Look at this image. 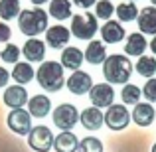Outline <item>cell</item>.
Listing matches in <instances>:
<instances>
[{
    "mask_svg": "<svg viewBox=\"0 0 156 152\" xmlns=\"http://www.w3.org/2000/svg\"><path fill=\"white\" fill-rule=\"evenodd\" d=\"M130 73H133V63L122 53H111L103 61V75L109 85H126Z\"/></svg>",
    "mask_w": 156,
    "mask_h": 152,
    "instance_id": "6da1fadb",
    "label": "cell"
},
{
    "mask_svg": "<svg viewBox=\"0 0 156 152\" xmlns=\"http://www.w3.org/2000/svg\"><path fill=\"white\" fill-rule=\"evenodd\" d=\"M18 26L22 30V34H26L28 38L46 32L48 28V14L42 8H28V10H20L18 14Z\"/></svg>",
    "mask_w": 156,
    "mask_h": 152,
    "instance_id": "7a4b0ae2",
    "label": "cell"
},
{
    "mask_svg": "<svg viewBox=\"0 0 156 152\" xmlns=\"http://www.w3.org/2000/svg\"><path fill=\"white\" fill-rule=\"evenodd\" d=\"M36 79H38V83H40L42 89L55 93V91H59L65 83L63 67H61V63H57V61H46V63H42L38 67Z\"/></svg>",
    "mask_w": 156,
    "mask_h": 152,
    "instance_id": "3957f363",
    "label": "cell"
},
{
    "mask_svg": "<svg viewBox=\"0 0 156 152\" xmlns=\"http://www.w3.org/2000/svg\"><path fill=\"white\" fill-rule=\"evenodd\" d=\"M97 30H99L97 18L89 12H81L71 18V34L77 40H91Z\"/></svg>",
    "mask_w": 156,
    "mask_h": 152,
    "instance_id": "277c9868",
    "label": "cell"
},
{
    "mask_svg": "<svg viewBox=\"0 0 156 152\" xmlns=\"http://www.w3.org/2000/svg\"><path fill=\"white\" fill-rule=\"evenodd\" d=\"M77 109L71 103H61L55 111H53V125L61 129V133H69L73 126L77 125Z\"/></svg>",
    "mask_w": 156,
    "mask_h": 152,
    "instance_id": "5b68a950",
    "label": "cell"
},
{
    "mask_svg": "<svg viewBox=\"0 0 156 152\" xmlns=\"http://www.w3.org/2000/svg\"><path fill=\"white\" fill-rule=\"evenodd\" d=\"M130 121V113L126 111L125 105H111L107 109V113L103 115V125H107L111 130H122L129 126Z\"/></svg>",
    "mask_w": 156,
    "mask_h": 152,
    "instance_id": "8992f818",
    "label": "cell"
},
{
    "mask_svg": "<svg viewBox=\"0 0 156 152\" xmlns=\"http://www.w3.org/2000/svg\"><path fill=\"white\" fill-rule=\"evenodd\" d=\"M28 144L32 150L36 152H50V148L53 146V134L48 126L40 125L28 133Z\"/></svg>",
    "mask_w": 156,
    "mask_h": 152,
    "instance_id": "52a82bcc",
    "label": "cell"
},
{
    "mask_svg": "<svg viewBox=\"0 0 156 152\" xmlns=\"http://www.w3.org/2000/svg\"><path fill=\"white\" fill-rule=\"evenodd\" d=\"M6 122H8V129L16 134H28L32 130V117L24 109H12Z\"/></svg>",
    "mask_w": 156,
    "mask_h": 152,
    "instance_id": "ba28073f",
    "label": "cell"
},
{
    "mask_svg": "<svg viewBox=\"0 0 156 152\" xmlns=\"http://www.w3.org/2000/svg\"><path fill=\"white\" fill-rule=\"evenodd\" d=\"M89 99H91L93 107L101 109V107H111L115 101V91L109 83H97L89 89Z\"/></svg>",
    "mask_w": 156,
    "mask_h": 152,
    "instance_id": "9c48e42d",
    "label": "cell"
},
{
    "mask_svg": "<svg viewBox=\"0 0 156 152\" xmlns=\"http://www.w3.org/2000/svg\"><path fill=\"white\" fill-rule=\"evenodd\" d=\"M93 87L91 83V75L87 71H73V75L67 79V89L73 93V95H83V93H89V89Z\"/></svg>",
    "mask_w": 156,
    "mask_h": 152,
    "instance_id": "30bf717a",
    "label": "cell"
},
{
    "mask_svg": "<svg viewBox=\"0 0 156 152\" xmlns=\"http://www.w3.org/2000/svg\"><path fill=\"white\" fill-rule=\"evenodd\" d=\"M138 28L142 34H152L156 36V8L154 6H146L142 10H138Z\"/></svg>",
    "mask_w": 156,
    "mask_h": 152,
    "instance_id": "8fae6325",
    "label": "cell"
},
{
    "mask_svg": "<svg viewBox=\"0 0 156 152\" xmlns=\"http://www.w3.org/2000/svg\"><path fill=\"white\" fill-rule=\"evenodd\" d=\"M28 101V91L22 85H12L4 91V103L12 109H22Z\"/></svg>",
    "mask_w": 156,
    "mask_h": 152,
    "instance_id": "7c38bea8",
    "label": "cell"
},
{
    "mask_svg": "<svg viewBox=\"0 0 156 152\" xmlns=\"http://www.w3.org/2000/svg\"><path fill=\"white\" fill-rule=\"evenodd\" d=\"M51 109V101L50 97L46 95H34L28 103V113L30 117H36V118H44Z\"/></svg>",
    "mask_w": 156,
    "mask_h": 152,
    "instance_id": "4fadbf2b",
    "label": "cell"
},
{
    "mask_svg": "<svg viewBox=\"0 0 156 152\" xmlns=\"http://www.w3.org/2000/svg\"><path fill=\"white\" fill-rule=\"evenodd\" d=\"M79 121L87 130H99L103 126V113L97 107H89L79 115Z\"/></svg>",
    "mask_w": 156,
    "mask_h": 152,
    "instance_id": "5bb4252c",
    "label": "cell"
},
{
    "mask_svg": "<svg viewBox=\"0 0 156 152\" xmlns=\"http://www.w3.org/2000/svg\"><path fill=\"white\" fill-rule=\"evenodd\" d=\"M154 115H156V111L150 103H136V107L133 111V121L138 126H148V125H152Z\"/></svg>",
    "mask_w": 156,
    "mask_h": 152,
    "instance_id": "9a60e30c",
    "label": "cell"
},
{
    "mask_svg": "<svg viewBox=\"0 0 156 152\" xmlns=\"http://www.w3.org/2000/svg\"><path fill=\"white\" fill-rule=\"evenodd\" d=\"M77 146H79V140L71 130L69 133H59L57 136H53L55 152H77Z\"/></svg>",
    "mask_w": 156,
    "mask_h": 152,
    "instance_id": "2e32d148",
    "label": "cell"
},
{
    "mask_svg": "<svg viewBox=\"0 0 156 152\" xmlns=\"http://www.w3.org/2000/svg\"><path fill=\"white\" fill-rule=\"evenodd\" d=\"M101 36H103L105 44H117L125 38V28L115 20H107L105 26L101 28Z\"/></svg>",
    "mask_w": 156,
    "mask_h": 152,
    "instance_id": "e0dca14e",
    "label": "cell"
},
{
    "mask_svg": "<svg viewBox=\"0 0 156 152\" xmlns=\"http://www.w3.org/2000/svg\"><path fill=\"white\" fill-rule=\"evenodd\" d=\"M46 40H48V44H50L51 48L61 50V48L69 42V30H67V28H63V26H59V24L53 26V28H48Z\"/></svg>",
    "mask_w": 156,
    "mask_h": 152,
    "instance_id": "ac0fdd59",
    "label": "cell"
},
{
    "mask_svg": "<svg viewBox=\"0 0 156 152\" xmlns=\"http://www.w3.org/2000/svg\"><path fill=\"white\" fill-rule=\"evenodd\" d=\"M83 61H85L83 51H81L79 48H65L63 53H61V67L63 69H73V71H77Z\"/></svg>",
    "mask_w": 156,
    "mask_h": 152,
    "instance_id": "d6986e66",
    "label": "cell"
},
{
    "mask_svg": "<svg viewBox=\"0 0 156 152\" xmlns=\"http://www.w3.org/2000/svg\"><path fill=\"white\" fill-rule=\"evenodd\" d=\"M146 46H148V42L144 40V36H142L140 32H134V34H129V36H126L125 51L129 53V55H136V57H140L142 53H144Z\"/></svg>",
    "mask_w": 156,
    "mask_h": 152,
    "instance_id": "ffe728a7",
    "label": "cell"
},
{
    "mask_svg": "<svg viewBox=\"0 0 156 152\" xmlns=\"http://www.w3.org/2000/svg\"><path fill=\"white\" fill-rule=\"evenodd\" d=\"M83 59H85V61H89L91 65H99V63H103V61L107 59L105 44H103V42H97V40H93V42L87 46L85 53H83Z\"/></svg>",
    "mask_w": 156,
    "mask_h": 152,
    "instance_id": "44dd1931",
    "label": "cell"
},
{
    "mask_svg": "<svg viewBox=\"0 0 156 152\" xmlns=\"http://www.w3.org/2000/svg\"><path fill=\"white\" fill-rule=\"evenodd\" d=\"M22 53H24V57L30 59V61H42L44 55H46V44L40 42V40H36V38H30L26 44H24Z\"/></svg>",
    "mask_w": 156,
    "mask_h": 152,
    "instance_id": "7402d4cb",
    "label": "cell"
},
{
    "mask_svg": "<svg viewBox=\"0 0 156 152\" xmlns=\"http://www.w3.org/2000/svg\"><path fill=\"white\" fill-rule=\"evenodd\" d=\"M10 77H14V81H16L18 85H26V83H30V81L36 77V71L32 69L30 63H24V61H20V63L14 65V71L10 73Z\"/></svg>",
    "mask_w": 156,
    "mask_h": 152,
    "instance_id": "603a6c76",
    "label": "cell"
},
{
    "mask_svg": "<svg viewBox=\"0 0 156 152\" xmlns=\"http://www.w3.org/2000/svg\"><path fill=\"white\" fill-rule=\"evenodd\" d=\"M50 14L55 20H67V18H71V4H69V0H51Z\"/></svg>",
    "mask_w": 156,
    "mask_h": 152,
    "instance_id": "cb8c5ba5",
    "label": "cell"
},
{
    "mask_svg": "<svg viewBox=\"0 0 156 152\" xmlns=\"http://www.w3.org/2000/svg\"><path fill=\"white\" fill-rule=\"evenodd\" d=\"M115 12H117L119 20H122V22H130V20H136L138 16V8L134 2H122L119 4L117 8H115Z\"/></svg>",
    "mask_w": 156,
    "mask_h": 152,
    "instance_id": "d4e9b609",
    "label": "cell"
},
{
    "mask_svg": "<svg viewBox=\"0 0 156 152\" xmlns=\"http://www.w3.org/2000/svg\"><path fill=\"white\" fill-rule=\"evenodd\" d=\"M136 71H138V75L150 79L156 73V59L150 55H140V59L136 61Z\"/></svg>",
    "mask_w": 156,
    "mask_h": 152,
    "instance_id": "484cf974",
    "label": "cell"
},
{
    "mask_svg": "<svg viewBox=\"0 0 156 152\" xmlns=\"http://www.w3.org/2000/svg\"><path fill=\"white\" fill-rule=\"evenodd\" d=\"M20 14V0H0V18L12 20Z\"/></svg>",
    "mask_w": 156,
    "mask_h": 152,
    "instance_id": "4316f807",
    "label": "cell"
},
{
    "mask_svg": "<svg viewBox=\"0 0 156 152\" xmlns=\"http://www.w3.org/2000/svg\"><path fill=\"white\" fill-rule=\"evenodd\" d=\"M121 97L125 105H136V103H140V89L133 83H126L121 91Z\"/></svg>",
    "mask_w": 156,
    "mask_h": 152,
    "instance_id": "83f0119b",
    "label": "cell"
},
{
    "mask_svg": "<svg viewBox=\"0 0 156 152\" xmlns=\"http://www.w3.org/2000/svg\"><path fill=\"white\" fill-rule=\"evenodd\" d=\"M77 152H103V142L99 138H93V136H87L79 142L77 146Z\"/></svg>",
    "mask_w": 156,
    "mask_h": 152,
    "instance_id": "f1b7e54d",
    "label": "cell"
},
{
    "mask_svg": "<svg viewBox=\"0 0 156 152\" xmlns=\"http://www.w3.org/2000/svg\"><path fill=\"white\" fill-rule=\"evenodd\" d=\"M113 12H115V6L111 4V0H99V2H95V18L111 20Z\"/></svg>",
    "mask_w": 156,
    "mask_h": 152,
    "instance_id": "f546056e",
    "label": "cell"
},
{
    "mask_svg": "<svg viewBox=\"0 0 156 152\" xmlns=\"http://www.w3.org/2000/svg\"><path fill=\"white\" fill-rule=\"evenodd\" d=\"M0 57H2L6 63H18V57H20L18 46H14V44H8V46L4 48L2 51H0Z\"/></svg>",
    "mask_w": 156,
    "mask_h": 152,
    "instance_id": "4dcf8cb0",
    "label": "cell"
},
{
    "mask_svg": "<svg viewBox=\"0 0 156 152\" xmlns=\"http://www.w3.org/2000/svg\"><path fill=\"white\" fill-rule=\"evenodd\" d=\"M142 95L146 97V101L156 103V79H148L146 85L142 87Z\"/></svg>",
    "mask_w": 156,
    "mask_h": 152,
    "instance_id": "1f68e13d",
    "label": "cell"
},
{
    "mask_svg": "<svg viewBox=\"0 0 156 152\" xmlns=\"http://www.w3.org/2000/svg\"><path fill=\"white\" fill-rule=\"evenodd\" d=\"M10 40V28H8V24L0 22V42H8Z\"/></svg>",
    "mask_w": 156,
    "mask_h": 152,
    "instance_id": "d6a6232c",
    "label": "cell"
},
{
    "mask_svg": "<svg viewBox=\"0 0 156 152\" xmlns=\"http://www.w3.org/2000/svg\"><path fill=\"white\" fill-rule=\"evenodd\" d=\"M8 79H10V73H8L4 67H0V87H6Z\"/></svg>",
    "mask_w": 156,
    "mask_h": 152,
    "instance_id": "836d02e7",
    "label": "cell"
},
{
    "mask_svg": "<svg viewBox=\"0 0 156 152\" xmlns=\"http://www.w3.org/2000/svg\"><path fill=\"white\" fill-rule=\"evenodd\" d=\"M97 0H73V4L75 6H79V8H89V6H93Z\"/></svg>",
    "mask_w": 156,
    "mask_h": 152,
    "instance_id": "e575fe53",
    "label": "cell"
},
{
    "mask_svg": "<svg viewBox=\"0 0 156 152\" xmlns=\"http://www.w3.org/2000/svg\"><path fill=\"white\" fill-rule=\"evenodd\" d=\"M150 50H152V51L156 53V36L152 38V42H150Z\"/></svg>",
    "mask_w": 156,
    "mask_h": 152,
    "instance_id": "d590c367",
    "label": "cell"
},
{
    "mask_svg": "<svg viewBox=\"0 0 156 152\" xmlns=\"http://www.w3.org/2000/svg\"><path fill=\"white\" fill-rule=\"evenodd\" d=\"M30 2H32V4H36V6H38V8H40V6H42V4H44V2H46V0H30Z\"/></svg>",
    "mask_w": 156,
    "mask_h": 152,
    "instance_id": "8d00e7d4",
    "label": "cell"
},
{
    "mask_svg": "<svg viewBox=\"0 0 156 152\" xmlns=\"http://www.w3.org/2000/svg\"><path fill=\"white\" fill-rule=\"evenodd\" d=\"M152 152H156V144H154V146H152Z\"/></svg>",
    "mask_w": 156,
    "mask_h": 152,
    "instance_id": "74e56055",
    "label": "cell"
},
{
    "mask_svg": "<svg viewBox=\"0 0 156 152\" xmlns=\"http://www.w3.org/2000/svg\"><path fill=\"white\" fill-rule=\"evenodd\" d=\"M152 4H156V0H152Z\"/></svg>",
    "mask_w": 156,
    "mask_h": 152,
    "instance_id": "f35d334b",
    "label": "cell"
},
{
    "mask_svg": "<svg viewBox=\"0 0 156 152\" xmlns=\"http://www.w3.org/2000/svg\"><path fill=\"white\" fill-rule=\"evenodd\" d=\"M130 2H133V0H130Z\"/></svg>",
    "mask_w": 156,
    "mask_h": 152,
    "instance_id": "ab89813d",
    "label": "cell"
}]
</instances>
